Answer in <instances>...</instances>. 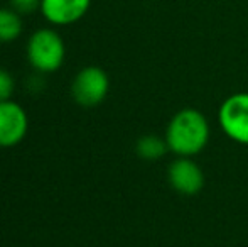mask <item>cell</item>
Wrapping results in <instances>:
<instances>
[{"label": "cell", "mask_w": 248, "mask_h": 247, "mask_svg": "<svg viewBox=\"0 0 248 247\" xmlns=\"http://www.w3.org/2000/svg\"><path fill=\"white\" fill-rule=\"evenodd\" d=\"M209 139V125L199 110L184 109L172 117L167 127L166 141L170 151L189 158L204 149Z\"/></svg>", "instance_id": "6da1fadb"}, {"label": "cell", "mask_w": 248, "mask_h": 247, "mask_svg": "<svg viewBox=\"0 0 248 247\" xmlns=\"http://www.w3.org/2000/svg\"><path fill=\"white\" fill-rule=\"evenodd\" d=\"M169 181L176 191L183 195H196L204 186V175L201 168L189 158H183L170 165L169 168Z\"/></svg>", "instance_id": "8992f818"}, {"label": "cell", "mask_w": 248, "mask_h": 247, "mask_svg": "<svg viewBox=\"0 0 248 247\" xmlns=\"http://www.w3.org/2000/svg\"><path fill=\"white\" fill-rule=\"evenodd\" d=\"M92 0H43L41 12L56 26H68L79 20L90 9Z\"/></svg>", "instance_id": "52a82bcc"}, {"label": "cell", "mask_w": 248, "mask_h": 247, "mask_svg": "<svg viewBox=\"0 0 248 247\" xmlns=\"http://www.w3.org/2000/svg\"><path fill=\"white\" fill-rule=\"evenodd\" d=\"M29 127L27 114L19 103L0 102V148H12L24 141Z\"/></svg>", "instance_id": "5b68a950"}, {"label": "cell", "mask_w": 248, "mask_h": 247, "mask_svg": "<svg viewBox=\"0 0 248 247\" xmlns=\"http://www.w3.org/2000/svg\"><path fill=\"white\" fill-rule=\"evenodd\" d=\"M14 93V78L9 71L0 68V102H5Z\"/></svg>", "instance_id": "8fae6325"}, {"label": "cell", "mask_w": 248, "mask_h": 247, "mask_svg": "<svg viewBox=\"0 0 248 247\" xmlns=\"http://www.w3.org/2000/svg\"><path fill=\"white\" fill-rule=\"evenodd\" d=\"M110 88L108 75L98 66L83 68L73 82L71 92L75 100L83 107H95L105 100Z\"/></svg>", "instance_id": "3957f363"}, {"label": "cell", "mask_w": 248, "mask_h": 247, "mask_svg": "<svg viewBox=\"0 0 248 247\" xmlns=\"http://www.w3.org/2000/svg\"><path fill=\"white\" fill-rule=\"evenodd\" d=\"M22 33L20 14L10 9H0V43H12Z\"/></svg>", "instance_id": "ba28073f"}, {"label": "cell", "mask_w": 248, "mask_h": 247, "mask_svg": "<svg viewBox=\"0 0 248 247\" xmlns=\"http://www.w3.org/2000/svg\"><path fill=\"white\" fill-rule=\"evenodd\" d=\"M219 124L230 139L248 144V93H236L223 102Z\"/></svg>", "instance_id": "277c9868"}, {"label": "cell", "mask_w": 248, "mask_h": 247, "mask_svg": "<svg viewBox=\"0 0 248 247\" xmlns=\"http://www.w3.org/2000/svg\"><path fill=\"white\" fill-rule=\"evenodd\" d=\"M64 43L61 36L51 29H41L34 33L27 44V56L37 71L52 73L59 69L64 61Z\"/></svg>", "instance_id": "7a4b0ae2"}, {"label": "cell", "mask_w": 248, "mask_h": 247, "mask_svg": "<svg viewBox=\"0 0 248 247\" xmlns=\"http://www.w3.org/2000/svg\"><path fill=\"white\" fill-rule=\"evenodd\" d=\"M41 2L43 0H10L12 9L20 16H29V14L36 12L37 9H41Z\"/></svg>", "instance_id": "30bf717a"}, {"label": "cell", "mask_w": 248, "mask_h": 247, "mask_svg": "<svg viewBox=\"0 0 248 247\" xmlns=\"http://www.w3.org/2000/svg\"><path fill=\"white\" fill-rule=\"evenodd\" d=\"M167 141L157 137V135H144L137 142V154L144 159H159L166 154L167 151Z\"/></svg>", "instance_id": "9c48e42d"}]
</instances>
